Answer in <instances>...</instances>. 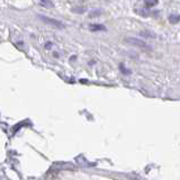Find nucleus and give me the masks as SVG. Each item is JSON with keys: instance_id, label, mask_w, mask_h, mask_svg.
<instances>
[{"instance_id": "nucleus-5", "label": "nucleus", "mask_w": 180, "mask_h": 180, "mask_svg": "<svg viewBox=\"0 0 180 180\" xmlns=\"http://www.w3.org/2000/svg\"><path fill=\"white\" fill-rule=\"evenodd\" d=\"M41 5H43L44 7H46V8H52V7L54 6L51 0H41Z\"/></svg>"}, {"instance_id": "nucleus-4", "label": "nucleus", "mask_w": 180, "mask_h": 180, "mask_svg": "<svg viewBox=\"0 0 180 180\" xmlns=\"http://www.w3.org/2000/svg\"><path fill=\"white\" fill-rule=\"evenodd\" d=\"M169 21L171 24H178L180 21V16L179 15H171L169 17Z\"/></svg>"}, {"instance_id": "nucleus-3", "label": "nucleus", "mask_w": 180, "mask_h": 180, "mask_svg": "<svg viewBox=\"0 0 180 180\" xmlns=\"http://www.w3.org/2000/svg\"><path fill=\"white\" fill-rule=\"evenodd\" d=\"M140 35L143 36V37H146V38H154V37H155L154 33H152V32H150V31H142V32H140Z\"/></svg>"}, {"instance_id": "nucleus-6", "label": "nucleus", "mask_w": 180, "mask_h": 180, "mask_svg": "<svg viewBox=\"0 0 180 180\" xmlns=\"http://www.w3.org/2000/svg\"><path fill=\"white\" fill-rule=\"evenodd\" d=\"M91 31H106V27L104 25H91Z\"/></svg>"}, {"instance_id": "nucleus-1", "label": "nucleus", "mask_w": 180, "mask_h": 180, "mask_svg": "<svg viewBox=\"0 0 180 180\" xmlns=\"http://www.w3.org/2000/svg\"><path fill=\"white\" fill-rule=\"evenodd\" d=\"M38 17L41 18L42 21H44L45 24L52 26V27H55V28H59V29H63V28L65 27L63 23H61V21H57V19H54V18H50V17H47V16H42V15H40Z\"/></svg>"}, {"instance_id": "nucleus-2", "label": "nucleus", "mask_w": 180, "mask_h": 180, "mask_svg": "<svg viewBox=\"0 0 180 180\" xmlns=\"http://www.w3.org/2000/svg\"><path fill=\"white\" fill-rule=\"evenodd\" d=\"M124 42H125L126 44L141 47V48H148V47H149V45H148L145 42L140 40V38H136V37H126V38L124 40Z\"/></svg>"}, {"instance_id": "nucleus-7", "label": "nucleus", "mask_w": 180, "mask_h": 180, "mask_svg": "<svg viewBox=\"0 0 180 180\" xmlns=\"http://www.w3.org/2000/svg\"><path fill=\"white\" fill-rule=\"evenodd\" d=\"M144 1H145V5L148 7H153L159 2V0H144Z\"/></svg>"}]
</instances>
